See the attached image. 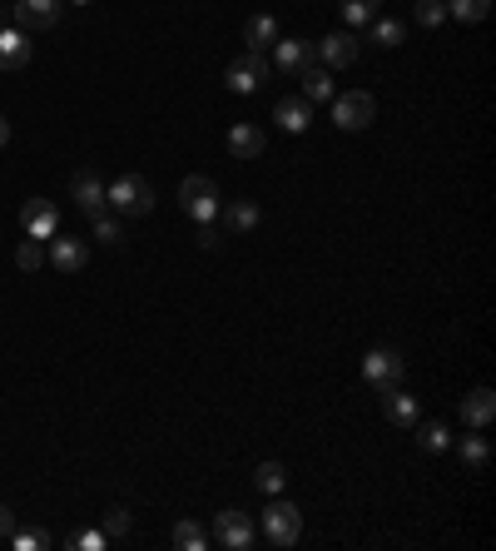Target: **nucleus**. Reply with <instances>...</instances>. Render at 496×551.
I'll list each match as a JSON object with an SVG mask.
<instances>
[{
    "mask_svg": "<svg viewBox=\"0 0 496 551\" xmlns=\"http://www.w3.org/2000/svg\"><path fill=\"white\" fill-rule=\"evenodd\" d=\"M105 194H110V209H120L124 219H144L154 209V184L144 174H120Z\"/></svg>",
    "mask_w": 496,
    "mask_h": 551,
    "instance_id": "obj_1",
    "label": "nucleus"
},
{
    "mask_svg": "<svg viewBox=\"0 0 496 551\" xmlns=\"http://www.w3.org/2000/svg\"><path fill=\"white\" fill-rule=\"evenodd\" d=\"M224 194H219V184L214 179H204V174H189L184 184H179V204H184V214L194 219V224H209V219H219V204Z\"/></svg>",
    "mask_w": 496,
    "mask_h": 551,
    "instance_id": "obj_2",
    "label": "nucleus"
},
{
    "mask_svg": "<svg viewBox=\"0 0 496 551\" xmlns=\"http://www.w3.org/2000/svg\"><path fill=\"white\" fill-rule=\"evenodd\" d=\"M263 537H268L273 547H298V537H303V512H298L293 502H268V512H263Z\"/></svg>",
    "mask_w": 496,
    "mask_h": 551,
    "instance_id": "obj_3",
    "label": "nucleus"
},
{
    "mask_svg": "<svg viewBox=\"0 0 496 551\" xmlns=\"http://www.w3.org/2000/svg\"><path fill=\"white\" fill-rule=\"evenodd\" d=\"M372 120H377V100H372L368 90H348V95H333V125L338 130H368Z\"/></svg>",
    "mask_w": 496,
    "mask_h": 551,
    "instance_id": "obj_4",
    "label": "nucleus"
},
{
    "mask_svg": "<svg viewBox=\"0 0 496 551\" xmlns=\"http://www.w3.org/2000/svg\"><path fill=\"white\" fill-rule=\"evenodd\" d=\"M60 15H65V0H15V10H10V20H15V30H55L60 25Z\"/></svg>",
    "mask_w": 496,
    "mask_h": 551,
    "instance_id": "obj_5",
    "label": "nucleus"
},
{
    "mask_svg": "<svg viewBox=\"0 0 496 551\" xmlns=\"http://www.w3.org/2000/svg\"><path fill=\"white\" fill-rule=\"evenodd\" d=\"M253 537H258V527H253V517L239 512V507H229V512H219L214 517V542L229 551H248L253 547Z\"/></svg>",
    "mask_w": 496,
    "mask_h": 551,
    "instance_id": "obj_6",
    "label": "nucleus"
},
{
    "mask_svg": "<svg viewBox=\"0 0 496 551\" xmlns=\"http://www.w3.org/2000/svg\"><path fill=\"white\" fill-rule=\"evenodd\" d=\"M20 224H25V234H30L35 244H50V239L60 234V209H55L50 199H25V204H20Z\"/></svg>",
    "mask_w": 496,
    "mask_h": 551,
    "instance_id": "obj_7",
    "label": "nucleus"
},
{
    "mask_svg": "<svg viewBox=\"0 0 496 551\" xmlns=\"http://www.w3.org/2000/svg\"><path fill=\"white\" fill-rule=\"evenodd\" d=\"M358 55H363V40H358L353 30H333V35L318 40V60H323L328 70H348Z\"/></svg>",
    "mask_w": 496,
    "mask_h": 551,
    "instance_id": "obj_8",
    "label": "nucleus"
},
{
    "mask_svg": "<svg viewBox=\"0 0 496 551\" xmlns=\"http://www.w3.org/2000/svg\"><path fill=\"white\" fill-rule=\"evenodd\" d=\"M110 184L95 174V169H80L75 179H70V199H75V209H85L90 219L95 214H105V204H110V194H105Z\"/></svg>",
    "mask_w": 496,
    "mask_h": 551,
    "instance_id": "obj_9",
    "label": "nucleus"
},
{
    "mask_svg": "<svg viewBox=\"0 0 496 551\" xmlns=\"http://www.w3.org/2000/svg\"><path fill=\"white\" fill-rule=\"evenodd\" d=\"M268 75H273L268 55H253V50H248V55H239V60L229 65V90H234V95H253Z\"/></svg>",
    "mask_w": 496,
    "mask_h": 551,
    "instance_id": "obj_10",
    "label": "nucleus"
},
{
    "mask_svg": "<svg viewBox=\"0 0 496 551\" xmlns=\"http://www.w3.org/2000/svg\"><path fill=\"white\" fill-rule=\"evenodd\" d=\"M45 264L50 269H60V274H80L85 264H90V249H85V239H65V234H55L50 239V254H45Z\"/></svg>",
    "mask_w": 496,
    "mask_h": 551,
    "instance_id": "obj_11",
    "label": "nucleus"
},
{
    "mask_svg": "<svg viewBox=\"0 0 496 551\" xmlns=\"http://www.w3.org/2000/svg\"><path fill=\"white\" fill-rule=\"evenodd\" d=\"M363 378H368L377 393L392 388V383H402V353H392V348H372L368 358H363Z\"/></svg>",
    "mask_w": 496,
    "mask_h": 551,
    "instance_id": "obj_12",
    "label": "nucleus"
},
{
    "mask_svg": "<svg viewBox=\"0 0 496 551\" xmlns=\"http://www.w3.org/2000/svg\"><path fill=\"white\" fill-rule=\"evenodd\" d=\"M318 60V45H308V40H278V50H273V70H283V75H303L308 65Z\"/></svg>",
    "mask_w": 496,
    "mask_h": 551,
    "instance_id": "obj_13",
    "label": "nucleus"
},
{
    "mask_svg": "<svg viewBox=\"0 0 496 551\" xmlns=\"http://www.w3.org/2000/svg\"><path fill=\"white\" fill-rule=\"evenodd\" d=\"M30 55H35V45H30V35H25V30H0V70H5V75L25 70V65H30Z\"/></svg>",
    "mask_w": 496,
    "mask_h": 551,
    "instance_id": "obj_14",
    "label": "nucleus"
},
{
    "mask_svg": "<svg viewBox=\"0 0 496 551\" xmlns=\"http://www.w3.org/2000/svg\"><path fill=\"white\" fill-rule=\"evenodd\" d=\"M382 413H387L392 427H417L422 408H417V398H412V393H402V388L392 383V388H382Z\"/></svg>",
    "mask_w": 496,
    "mask_h": 551,
    "instance_id": "obj_15",
    "label": "nucleus"
},
{
    "mask_svg": "<svg viewBox=\"0 0 496 551\" xmlns=\"http://www.w3.org/2000/svg\"><path fill=\"white\" fill-rule=\"evenodd\" d=\"M492 417H496V393L492 388H472V393L462 398V422H467V427L482 432V427H492Z\"/></svg>",
    "mask_w": 496,
    "mask_h": 551,
    "instance_id": "obj_16",
    "label": "nucleus"
},
{
    "mask_svg": "<svg viewBox=\"0 0 496 551\" xmlns=\"http://www.w3.org/2000/svg\"><path fill=\"white\" fill-rule=\"evenodd\" d=\"M273 120H278L288 135H303V130H308V120H313V105H308L303 95H288V100H278V105H273Z\"/></svg>",
    "mask_w": 496,
    "mask_h": 551,
    "instance_id": "obj_17",
    "label": "nucleus"
},
{
    "mask_svg": "<svg viewBox=\"0 0 496 551\" xmlns=\"http://www.w3.org/2000/svg\"><path fill=\"white\" fill-rule=\"evenodd\" d=\"M244 40H248L253 55L273 50V45H278V20H273V15H253V20L244 25Z\"/></svg>",
    "mask_w": 496,
    "mask_h": 551,
    "instance_id": "obj_18",
    "label": "nucleus"
},
{
    "mask_svg": "<svg viewBox=\"0 0 496 551\" xmlns=\"http://www.w3.org/2000/svg\"><path fill=\"white\" fill-rule=\"evenodd\" d=\"M298 80H303V100H308V105H323V100H333V70H323V65H308Z\"/></svg>",
    "mask_w": 496,
    "mask_h": 551,
    "instance_id": "obj_19",
    "label": "nucleus"
},
{
    "mask_svg": "<svg viewBox=\"0 0 496 551\" xmlns=\"http://www.w3.org/2000/svg\"><path fill=\"white\" fill-rule=\"evenodd\" d=\"M229 154L234 159H258L263 154V130L258 125H234L229 130Z\"/></svg>",
    "mask_w": 496,
    "mask_h": 551,
    "instance_id": "obj_20",
    "label": "nucleus"
},
{
    "mask_svg": "<svg viewBox=\"0 0 496 551\" xmlns=\"http://www.w3.org/2000/svg\"><path fill=\"white\" fill-rule=\"evenodd\" d=\"M229 229L234 234H253L258 229V204L253 199H229Z\"/></svg>",
    "mask_w": 496,
    "mask_h": 551,
    "instance_id": "obj_21",
    "label": "nucleus"
},
{
    "mask_svg": "<svg viewBox=\"0 0 496 551\" xmlns=\"http://www.w3.org/2000/svg\"><path fill=\"white\" fill-rule=\"evenodd\" d=\"M283 482H288V472H283V462H263V467L253 472V487H258L263 497H273V492H283Z\"/></svg>",
    "mask_w": 496,
    "mask_h": 551,
    "instance_id": "obj_22",
    "label": "nucleus"
},
{
    "mask_svg": "<svg viewBox=\"0 0 496 551\" xmlns=\"http://www.w3.org/2000/svg\"><path fill=\"white\" fill-rule=\"evenodd\" d=\"M447 15H457V20L477 25V20H487V15H492V0H447Z\"/></svg>",
    "mask_w": 496,
    "mask_h": 551,
    "instance_id": "obj_23",
    "label": "nucleus"
},
{
    "mask_svg": "<svg viewBox=\"0 0 496 551\" xmlns=\"http://www.w3.org/2000/svg\"><path fill=\"white\" fill-rule=\"evenodd\" d=\"M368 25H372V40L387 45V50L407 40V25H402V20H382V15H377V20H368Z\"/></svg>",
    "mask_w": 496,
    "mask_h": 551,
    "instance_id": "obj_24",
    "label": "nucleus"
},
{
    "mask_svg": "<svg viewBox=\"0 0 496 551\" xmlns=\"http://www.w3.org/2000/svg\"><path fill=\"white\" fill-rule=\"evenodd\" d=\"M382 15V0H343V20L348 25H368Z\"/></svg>",
    "mask_w": 496,
    "mask_h": 551,
    "instance_id": "obj_25",
    "label": "nucleus"
},
{
    "mask_svg": "<svg viewBox=\"0 0 496 551\" xmlns=\"http://www.w3.org/2000/svg\"><path fill=\"white\" fill-rule=\"evenodd\" d=\"M462 462L482 472V467L492 462V442H487V437H462Z\"/></svg>",
    "mask_w": 496,
    "mask_h": 551,
    "instance_id": "obj_26",
    "label": "nucleus"
},
{
    "mask_svg": "<svg viewBox=\"0 0 496 551\" xmlns=\"http://www.w3.org/2000/svg\"><path fill=\"white\" fill-rule=\"evenodd\" d=\"M174 547L179 551H204L209 547V537H204L194 522H179V527H174Z\"/></svg>",
    "mask_w": 496,
    "mask_h": 551,
    "instance_id": "obj_27",
    "label": "nucleus"
},
{
    "mask_svg": "<svg viewBox=\"0 0 496 551\" xmlns=\"http://www.w3.org/2000/svg\"><path fill=\"white\" fill-rule=\"evenodd\" d=\"M412 15H417V25H427V30H432V25H442V20H447V0H417V5H412Z\"/></svg>",
    "mask_w": 496,
    "mask_h": 551,
    "instance_id": "obj_28",
    "label": "nucleus"
},
{
    "mask_svg": "<svg viewBox=\"0 0 496 551\" xmlns=\"http://www.w3.org/2000/svg\"><path fill=\"white\" fill-rule=\"evenodd\" d=\"M15 264H20V269H25V274H35V269H40V264H45V249H40V244H35V239H25V244H20V249H15Z\"/></svg>",
    "mask_w": 496,
    "mask_h": 551,
    "instance_id": "obj_29",
    "label": "nucleus"
},
{
    "mask_svg": "<svg viewBox=\"0 0 496 551\" xmlns=\"http://www.w3.org/2000/svg\"><path fill=\"white\" fill-rule=\"evenodd\" d=\"M129 527H134L129 507H110V512H105V537H129Z\"/></svg>",
    "mask_w": 496,
    "mask_h": 551,
    "instance_id": "obj_30",
    "label": "nucleus"
},
{
    "mask_svg": "<svg viewBox=\"0 0 496 551\" xmlns=\"http://www.w3.org/2000/svg\"><path fill=\"white\" fill-rule=\"evenodd\" d=\"M447 442H452L447 422H427V427H422V447H427V452H442Z\"/></svg>",
    "mask_w": 496,
    "mask_h": 551,
    "instance_id": "obj_31",
    "label": "nucleus"
},
{
    "mask_svg": "<svg viewBox=\"0 0 496 551\" xmlns=\"http://www.w3.org/2000/svg\"><path fill=\"white\" fill-rule=\"evenodd\" d=\"M15 551H45L50 547V532H10Z\"/></svg>",
    "mask_w": 496,
    "mask_h": 551,
    "instance_id": "obj_32",
    "label": "nucleus"
},
{
    "mask_svg": "<svg viewBox=\"0 0 496 551\" xmlns=\"http://www.w3.org/2000/svg\"><path fill=\"white\" fill-rule=\"evenodd\" d=\"M95 239H100V244H120L124 229L110 219V214H95Z\"/></svg>",
    "mask_w": 496,
    "mask_h": 551,
    "instance_id": "obj_33",
    "label": "nucleus"
},
{
    "mask_svg": "<svg viewBox=\"0 0 496 551\" xmlns=\"http://www.w3.org/2000/svg\"><path fill=\"white\" fill-rule=\"evenodd\" d=\"M105 542H110L105 532H85V537H70V547H80V551H100Z\"/></svg>",
    "mask_w": 496,
    "mask_h": 551,
    "instance_id": "obj_34",
    "label": "nucleus"
},
{
    "mask_svg": "<svg viewBox=\"0 0 496 551\" xmlns=\"http://www.w3.org/2000/svg\"><path fill=\"white\" fill-rule=\"evenodd\" d=\"M199 244H204V249H219V244H224V234L214 229V219H209V224H199Z\"/></svg>",
    "mask_w": 496,
    "mask_h": 551,
    "instance_id": "obj_35",
    "label": "nucleus"
},
{
    "mask_svg": "<svg viewBox=\"0 0 496 551\" xmlns=\"http://www.w3.org/2000/svg\"><path fill=\"white\" fill-rule=\"evenodd\" d=\"M15 532V512L10 507H0V537H10Z\"/></svg>",
    "mask_w": 496,
    "mask_h": 551,
    "instance_id": "obj_36",
    "label": "nucleus"
},
{
    "mask_svg": "<svg viewBox=\"0 0 496 551\" xmlns=\"http://www.w3.org/2000/svg\"><path fill=\"white\" fill-rule=\"evenodd\" d=\"M5 144H10V120L0 115V149H5Z\"/></svg>",
    "mask_w": 496,
    "mask_h": 551,
    "instance_id": "obj_37",
    "label": "nucleus"
},
{
    "mask_svg": "<svg viewBox=\"0 0 496 551\" xmlns=\"http://www.w3.org/2000/svg\"><path fill=\"white\" fill-rule=\"evenodd\" d=\"M70 5H95V0H70Z\"/></svg>",
    "mask_w": 496,
    "mask_h": 551,
    "instance_id": "obj_38",
    "label": "nucleus"
}]
</instances>
